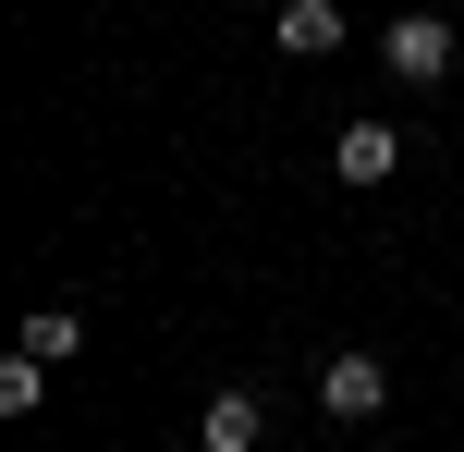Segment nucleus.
Instances as JSON below:
<instances>
[{"instance_id":"obj_4","label":"nucleus","mask_w":464,"mask_h":452,"mask_svg":"<svg viewBox=\"0 0 464 452\" xmlns=\"http://www.w3.org/2000/svg\"><path fill=\"white\" fill-rule=\"evenodd\" d=\"M330 171H343V184H392V171H403V135H392V122H343Z\"/></svg>"},{"instance_id":"obj_6","label":"nucleus","mask_w":464,"mask_h":452,"mask_svg":"<svg viewBox=\"0 0 464 452\" xmlns=\"http://www.w3.org/2000/svg\"><path fill=\"white\" fill-rule=\"evenodd\" d=\"M24 355H37V367H73V355H86V306H37V318H24Z\"/></svg>"},{"instance_id":"obj_1","label":"nucleus","mask_w":464,"mask_h":452,"mask_svg":"<svg viewBox=\"0 0 464 452\" xmlns=\"http://www.w3.org/2000/svg\"><path fill=\"white\" fill-rule=\"evenodd\" d=\"M379 404H392V367H379V355H330V367H318V416H343V428H367Z\"/></svg>"},{"instance_id":"obj_3","label":"nucleus","mask_w":464,"mask_h":452,"mask_svg":"<svg viewBox=\"0 0 464 452\" xmlns=\"http://www.w3.org/2000/svg\"><path fill=\"white\" fill-rule=\"evenodd\" d=\"M269 37L294 49V62H330V49H343V0H281V13H269Z\"/></svg>"},{"instance_id":"obj_7","label":"nucleus","mask_w":464,"mask_h":452,"mask_svg":"<svg viewBox=\"0 0 464 452\" xmlns=\"http://www.w3.org/2000/svg\"><path fill=\"white\" fill-rule=\"evenodd\" d=\"M37 404H49V367L13 342V355H0V416H37Z\"/></svg>"},{"instance_id":"obj_2","label":"nucleus","mask_w":464,"mask_h":452,"mask_svg":"<svg viewBox=\"0 0 464 452\" xmlns=\"http://www.w3.org/2000/svg\"><path fill=\"white\" fill-rule=\"evenodd\" d=\"M379 62H392L403 86H440V73H452V24L440 13H403L392 37H379Z\"/></svg>"},{"instance_id":"obj_5","label":"nucleus","mask_w":464,"mask_h":452,"mask_svg":"<svg viewBox=\"0 0 464 452\" xmlns=\"http://www.w3.org/2000/svg\"><path fill=\"white\" fill-rule=\"evenodd\" d=\"M256 428H269L256 391H208V416H196V440H208V452H256Z\"/></svg>"}]
</instances>
